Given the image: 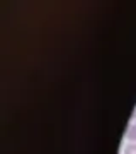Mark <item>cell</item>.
<instances>
[{
  "label": "cell",
  "instance_id": "1",
  "mask_svg": "<svg viewBox=\"0 0 136 154\" xmlns=\"http://www.w3.org/2000/svg\"><path fill=\"white\" fill-rule=\"evenodd\" d=\"M126 137L129 139V140H133V142H136V125H131L129 128H128Z\"/></svg>",
  "mask_w": 136,
  "mask_h": 154
},
{
  "label": "cell",
  "instance_id": "3",
  "mask_svg": "<svg viewBox=\"0 0 136 154\" xmlns=\"http://www.w3.org/2000/svg\"><path fill=\"white\" fill-rule=\"evenodd\" d=\"M131 120H136V108H135V111H133V115H131Z\"/></svg>",
  "mask_w": 136,
  "mask_h": 154
},
{
  "label": "cell",
  "instance_id": "2",
  "mask_svg": "<svg viewBox=\"0 0 136 154\" xmlns=\"http://www.w3.org/2000/svg\"><path fill=\"white\" fill-rule=\"evenodd\" d=\"M124 154H136V142H131L124 147Z\"/></svg>",
  "mask_w": 136,
  "mask_h": 154
}]
</instances>
